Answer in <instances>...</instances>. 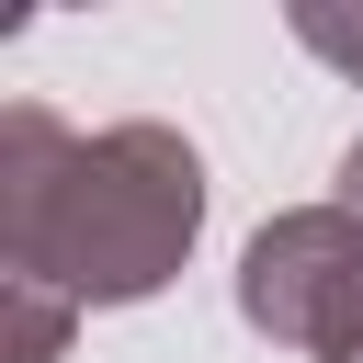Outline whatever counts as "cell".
<instances>
[{
  "label": "cell",
  "instance_id": "obj_1",
  "mask_svg": "<svg viewBox=\"0 0 363 363\" xmlns=\"http://www.w3.org/2000/svg\"><path fill=\"white\" fill-rule=\"evenodd\" d=\"M204 238V147L159 113L79 136L57 102H0V272L68 306H147Z\"/></svg>",
  "mask_w": 363,
  "mask_h": 363
},
{
  "label": "cell",
  "instance_id": "obj_2",
  "mask_svg": "<svg viewBox=\"0 0 363 363\" xmlns=\"http://www.w3.org/2000/svg\"><path fill=\"white\" fill-rule=\"evenodd\" d=\"M238 318L295 363H363V216L284 204L238 250Z\"/></svg>",
  "mask_w": 363,
  "mask_h": 363
},
{
  "label": "cell",
  "instance_id": "obj_3",
  "mask_svg": "<svg viewBox=\"0 0 363 363\" xmlns=\"http://www.w3.org/2000/svg\"><path fill=\"white\" fill-rule=\"evenodd\" d=\"M68 329H79V306H68L57 284L0 272V363H57V352H68Z\"/></svg>",
  "mask_w": 363,
  "mask_h": 363
},
{
  "label": "cell",
  "instance_id": "obj_4",
  "mask_svg": "<svg viewBox=\"0 0 363 363\" xmlns=\"http://www.w3.org/2000/svg\"><path fill=\"white\" fill-rule=\"evenodd\" d=\"M295 45L329 57V68L363 91V11H340V0H295Z\"/></svg>",
  "mask_w": 363,
  "mask_h": 363
},
{
  "label": "cell",
  "instance_id": "obj_5",
  "mask_svg": "<svg viewBox=\"0 0 363 363\" xmlns=\"http://www.w3.org/2000/svg\"><path fill=\"white\" fill-rule=\"evenodd\" d=\"M329 204H352V216H363V136L340 147V193H329Z\"/></svg>",
  "mask_w": 363,
  "mask_h": 363
}]
</instances>
